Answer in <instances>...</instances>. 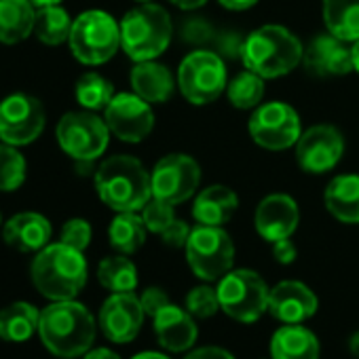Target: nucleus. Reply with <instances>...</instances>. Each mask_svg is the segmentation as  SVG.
<instances>
[{"label": "nucleus", "instance_id": "obj_24", "mask_svg": "<svg viewBox=\"0 0 359 359\" xmlns=\"http://www.w3.org/2000/svg\"><path fill=\"white\" fill-rule=\"evenodd\" d=\"M323 201L327 212L344 224H359V175H336L325 187Z\"/></svg>", "mask_w": 359, "mask_h": 359}, {"label": "nucleus", "instance_id": "obj_48", "mask_svg": "<svg viewBox=\"0 0 359 359\" xmlns=\"http://www.w3.org/2000/svg\"><path fill=\"white\" fill-rule=\"evenodd\" d=\"M62 0H32L34 7H49V5H60Z\"/></svg>", "mask_w": 359, "mask_h": 359}, {"label": "nucleus", "instance_id": "obj_21", "mask_svg": "<svg viewBox=\"0 0 359 359\" xmlns=\"http://www.w3.org/2000/svg\"><path fill=\"white\" fill-rule=\"evenodd\" d=\"M3 239L9 248L24 254L41 252L49 245L51 222L36 212H22L5 224Z\"/></svg>", "mask_w": 359, "mask_h": 359}, {"label": "nucleus", "instance_id": "obj_8", "mask_svg": "<svg viewBox=\"0 0 359 359\" xmlns=\"http://www.w3.org/2000/svg\"><path fill=\"white\" fill-rule=\"evenodd\" d=\"M226 64L216 51L197 49L189 53L177 68V87L195 106L216 102L226 91Z\"/></svg>", "mask_w": 359, "mask_h": 359}, {"label": "nucleus", "instance_id": "obj_16", "mask_svg": "<svg viewBox=\"0 0 359 359\" xmlns=\"http://www.w3.org/2000/svg\"><path fill=\"white\" fill-rule=\"evenodd\" d=\"M144 317L142 300L133 292H116L102 304L97 321L108 340L125 344L140 334Z\"/></svg>", "mask_w": 359, "mask_h": 359}, {"label": "nucleus", "instance_id": "obj_40", "mask_svg": "<svg viewBox=\"0 0 359 359\" xmlns=\"http://www.w3.org/2000/svg\"><path fill=\"white\" fill-rule=\"evenodd\" d=\"M298 252H296V245L292 243V239H281V241H275L273 243V258L279 262V264H292L296 260Z\"/></svg>", "mask_w": 359, "mask_h": 359}, {"label": "nucleus", "instance_id": "obj_29", "mask_svg": "<svg viewBox=\"0 0 359 359\" xmlns=\"http://www.w3.org/2000/svg\"><path fill=\"white\" fill-rule=\"evenodd\" d=\"M146 233L148 229L144 224V218L137 212H116L108 229V239H110V245L118 254L129 256V254H135L144 245Z\"/></svg>", "mask_w": 359, "mask_h": 359}, {"label": "nucleus", "instance_id": "obj_4", "mask_svg": "<svg viewBox=\"0 0 359 359\" xmlns=\"http://www.w3.org/2000/svg\"><path fill=\"white\" fill-rule=\"evenodd\" d=\"M36 290L49 300H72L87 283V260L81 250L53 243L36 252L30 266Z\"/></svg>", "mask_w": 359, "mask_h": 359}, {"label": "nucleus", "instance_id": "obj_18", "mask_svg": "<svg viewBox=\"0 0 359 359\" xmlns=\"http://www.w3.org/2000/svg\"><path fill=\"white\" fill-rule=\"evenodd\" d=\"M300 222V212L290 195H269L260 201L254 214V224L258 235L269 241H281L294 235Z\"/></svg>", "mask_w": 359, "mask_h": 359}, {"label": "nucleus", "instance_id": "obj_20", "mask_svg": "<svg viewBox=\"0 0 359 359\" xmlns=\"http://www.w3.org/2000/svg\"><path fill=\"white\" fill-rule=\"evenodd\" d=\"M152 327L158 344L171 353H184L197 342L195 317L187 309L171 302L152 317Z\"/></svg>", "mask_w": 359, "mask_h": 359}, {"label": "nucleus", "instance_id": "obj_41", "mask_svg": "<svg viewBox=\"0 0 359 359\" xmlns=\"http://www.w3.org/2000/svg\"><path fill=\"white\" fill-rule=\"evenodd\" d=\"M184 359H235L226 348L220 346H201L191 351Z\"/></svg>", "mask_w": 359, "mask_h": 359}, {"label": "nucleus", "instance_id": "obj_3", "mask_svg": "<svg viewBox=\"0 0 359 359\" xmlns=\"http://www.w3.org/2000/svg\"><path fill=\"white\" fill-rule=\"evenodd\" d=\"M95 191L114 212H140L152 199L150 173L135 156L114 154L97 167Z\"/></svg>", "mask_w": 359, "mask_h": 359}, {"label": "nucleus", "instance_id": "obj_49", "mask_svg": "<svg viewBox=\"0 0 359 359\" xmlns=\"http://www.w3.org/2000/svg\"><path fill=\"white\" fill-rule=\"evenodd\" d=\"M137 3H150V0H137Z\"/></svg>", "mask_w": 359, "mask_h": 359}, {"label": "nucleus", "instance_id": "obj_42", "mask_svg": "<svg viewBox=\"0 0 359 359\" xmlns=\"http://www.w3.org/2000/svg\"><path fill=\"white\" fill-rule=\"evenodd\" d=\"M218 3L229 11H248V9L256 7L260 0H218Z\"/></svg>", "mask_w": 359, "mask_h": 359}, {"label": "nucleus", "instance_id": "obj_32", "mask_svg": "<svg viewBox=\"0 0 359 359\" xmlns=\"http://www.w3.org/2000/svg\"><path fill=\"white\" fill-rule=\"evenodd\" d=\"M229 102L239 110H254L262 104L264 97V79L258 76L252 70L239 72L229 85H226Z\"/></svg>", "mask_w": 359, "mask_h": 359}, {"label": "nucleus", "instance_id": "obj_17", "mask_svg": "<svg viewBox=\"0 0 359 359\" xmlns=\"http://www.w3.org/2000/svg\"><path fill=\"white\" fill-rule=\"evenodd\" d=\"M302 66L313 76H344L353 70L351 43H344L330 32L317 34L304 49Z\"/></svg>", "mask_w": 359, "mask_h": 359}, {"label": "nucleus", "instance_id": "obj_26", "mask_svg": "<svg viewBox=\"0 0 359 359\" xmlns=\"http://www.w3.org/2000/svg\"><path fill=\"white\" fill-rule=\"evenodd\" d=\"M36 9L32 0H0V43L18 45L34 32Z\"/></svg>", "mask_w": 359, "mask_h": 359}, {"label": "nucleus", "instance_id": "obj_23", "mask_svg": "<svg viewBox=\"0 0 359 359\" xmlns=\"http://www.w3.org/2000/svg\"><path fill=\"white\" fill-rule=\"evenodd\" d=\"M239 208V197L233 189L222 184H212L203 189L193 205V218L197 224L205 226H224L231 222Z\"/></svg>", "mask_w": 359, "mask_h": 359}, {"label": "nucleus", "instance_id": "obj_43", "mask_svg": "<svg viewBox=\"0 0 359 359\" xmlns=\"http://www.w3.org/2000/svg\"><path fill=\"white\" fill-rule=\"evenodd\" d=\"M83 359H121V357L110 348H91V351L85 353Z\"/></svg>", "mask_w": 359, "mask_h": 359}, {"label": "nucleus", "instance_id": "obj_38", "mask_svg": "<svg viewBox=\"0 0 359 359\" xmlns=\"http://www.w3.org/2000/svg\"><path fill=\"white\" fill-rule=\"evenodd\" d=\"M191 231L193 229H189V224L184 222V220H173L163 233H161V239H163V243L167 245V248H187V241H189V237H191Z\"/></svg>", "mask_w": 359, "mask_h": 359}, {"label": "nucleus", "instance_id": "obj_44", "mask_svg": "<svg viewBox=\"0 0 359 359\" xmlns=\"http://www.w3.org/2000/svg\"><path fill=\"white\" fill-rule=\"evenodd\" d=\"M171 5H175L177 9H184V11H195V9H201L208 0H169Z\"/></svg>", "mask_w": 359, "mask_h": 359}, {"label": "nucleus", "instance_id": "obj_13", "mask_svg": "<svg viewBox=\"0 0 359 359\" xmlns=\"http://www.w3.org/2000/svg\"><path fill=\"white\" fill-rule=\"evenodd\" d=\"M47 114L34 95L13 93L0 102V140L11 146L32 144L45 129Z\"/></svg>", "mask_w": 359, "mask_h": 359}, {"label": "nucleus", "instance_id": "obj_25", "mask_svg": "<svg viewBox=\"0 0 359 359\" xmlns=\"http://www.w3.org/2000/svg\"><path fill=\"white\" fill-rule=\"evenodd\" d=\"M273 359H319L317 336L300 323H285L271 338Z\"/></svg>", "mask_w": 359, "mask_h": 359}, {"label": "nucleus", "instance_id": "obj_33", "mask_svg": "<svg viewBox=\"0 0 359 359\" xmlns=\"http://www.w3.org/2000/svg\"><path fill=\"white\" fill-rule=\"evenodd\" d=\"M76 102L91 112L106 110L110 100L114 97V87L108 79L97 72H87L76 81Z\"/></svg>", "mask_w": 359, "mask_h": 359}, {"label": "nucleus", "instance_id": "obj_2", "mask_svg": "<svg viewBox=\"0 0 359 359\" xmlns=\"http://www.w3.org/2000/svg\"><path fill=\"white\" fill-rule=\"evenodd\" d=\"M304 47L294 32L283 26L266 24L250 32L241 43V62L258 76L279 79L302 64Z\"/></svg>", "mask_w": 359, "mask_h": 359}, {"label": "nucleus", "instance_id": "obj_1", "mask_svg": "<svg viewBox=\"0 0 359 359\" xmlns=\"http://www.w3.org/2000/svg\"><path fill=\"white\" fill-rule=\"evenodd\" d=\"M39 336L53 355L74 359L91 351L95 340V319L81 302L55 300L41 311Z\"/></svg>", "mask_w": 359, "mask_h": 359}, {"label": "nucleus", "instance_id": "obj_34", "mask_svg": "<svg viewBox=\"0 0 359 359\" xmlns=\"http://www.w3.org/2000/svg\"><path fill=\"white\" fill-rule=\"evenodd\" d=\"M26 182V158L18 146L0 144V191L13 193Z\"/></svg>", "mask_w": 359, "mask_h": 359}, {"label": "nucleus", "instance_id": "obj_14", "mask_svg": "<svg viewBox=\"0 0 359 359\" xmlns=\"http://www.w3.org/2000/svg\"><path fill=\"white\" fill-rule=\"evenodd\" d=\"M104 121L121 142L137 144L154 129V112L137 93H116L104 110Z\"/></svg>", "mask_w": 359, "mask_h": 359}, {"label": "nucleus", "instance_id": "obj_7", "mask_svg": "<svg viewBox=\"0 0 359 359\" xmlns=\"http://www.w3.org/2000/svg\"><path fill=\"white\" fill-rule=\"evenodd\" d=\"M220 309L239 323H254L269 311V287L264 279L250 269L229 271L218 279Z\"/></svg>", "mask_w": 359, "mask_h": 359}, {"label": "nucleus", "instance_id": "obj_28", "mask_svg": "<svg viewBox=\"0 0 359 359\" xmlns=\"http://www.w3.org/2000/svg\"><path fill=\"white\" fill-rule=\"evenodd\" d=\"M41 311L30 302H13L0 311V338L7 342L30 340L39 332Z\"/></svg>", "mask_w": 359, "mask_h": 359}, {"label": "nucleus", "instance_id": "obj_46", "mask_svg": "<svg viewBox=\"0 0 359 359\" xmlns=\"http://www.w3.org/2000/svg\"><path fill=\"white\" fill-rule=\"evenodd\" d=\"M131 359H169V357H167V355H163V353L146 351V353H137V355H133Z\"/></svg>", "mask_w": 359, "mask_h": 359}, {"label": "nucleus", "instance_id": "obj_35", "mask_svg": "<svg viewBox=\"0 0 359 359\" xmlns=\"http://www.w3.org/2000/svg\"><path fill=\"white\" fill-rule=\"evenodd\" d=\"M184 304H187V311L193 317H199V319H210L220 309L218 292H216V287H210V285H197V287H193L187 294Z\"/></svg>", "mask_w": 359, "mask_h": 359}, {"label": "nucleus", "instance_id": "obj_11", "mask_svg": "<svg viewBox=\"0 0 359 359\" xmlns=\"http://www.w3.org/2000/svg\"><path fill=\"white\" fill-rule=\"evenodd\" d=\"M199 182H201L199 163L182 152L163 156L150 171L152 197L167 201L171 205L189 201L197 193Z\"/></svg>", "mask_w": 359, "mask_h": 359}, {"label": "nucleus", "instance_id": "obj_37", "mask_svg": "<svg viewBox=\"0 0 359 359\" xmlns=\"http://www.w3.org/2000/svg\"><path fill=\"white\" fill-rule=\"evenodd\" d=\"M62 243L85 252L91 243V224L83 218H72L62 229Z\"/></svg>", "mask_w": 359, "mask_h": 359}, {"label": "nucleus", "instance_id": "obj_22", "mask_svg": "<svg viewBox=\"0 0 359 359\" xmlns=\"http://www.w3.org/2000/svg\"><path fill=\"white\" fill-rule=\"evenodd\" d=\"M131 87L133 93H137L148 104H165L175 89V81L171 76V70L156 60L135 62L131 70Z\"/></svg>", "mask_w": 359, "mask_h": 359}, {"label": "nucleus", "instance_id": "obj_50", "mask_svg": "<svg viewBox=\"0 0 359 359\" xmlns=\"http://www.w3.org/2000/svg\"><path fill=\"white\" fill-rule=\"evenodd\" d=\"M0 222H3V220H0Z\"/></svg>", "mask_w": 359, "mask_h": 359}, {"label": "nucleus", "instance_id": "obj_12", "mask_svg": "<svg viewBox=\"0 0 359 359\" xmlns=\"http://www.w3.org/2000/svg\"><path fill=\"white\" fill-rule=\"evenodd\" d=\"M248 129L252 140L266 150H285L296 146L302 135L300 116L285 102H269L254 108Z\"/></svg>", "mask_w": 359, "mask_h": 359}, {"label": "nucleus", "instance_id": "obj_36", "mask_svg": "<svg viewBox=\"0 0 359 359\" xmlns=\"http://www.w3.org/2000/svg\"><path fill=\"white\" fill-rule=\"evenodd\" d=\"M142 218H144V224H146V229H148L150 233L161 235V233L175 220V212H173V205H171V203L152 197V199L144 205Z\"/></svg>", "mask_w": 359, "mask_h": 359}, {"label": "nucleus", "instance_id": "obj_31", "mask_svg": "<svg viewBox=\"0 0 359 359\" xmlns=\"http://www.w3.org/2000/svg\"><path fill=\"white\" fill-rule=\"evenodd\" d=\"M97 279L112 294H116V292H133L137 287V269L125 254L110 256V258H104L100 262Z\"/></svg>", "mask_w": 359, "mask_h": 359}, {"label": "nucleus", "instance_id": "obj_5", "mask_svg": "<svg viewBox=\"0 0 359 359\" xmlns=\"http://www.w3.org/2000/svg\"><path fill=\"white\" fill-rule=\"evenodd\" d=\"M173 24L169 13L154 3H144L121 20V47L133 62L156 60L169 47Z\"/></svg>", "mask_w": 359, "mask_h": 359}, {"label": "nucleus", "instance_id": "obj_47", "mask_svg": "<svg viewBox=\"0 0 359 359\" xmlns=\"http://www.w3.org/2000/svg\"><path fill=\"white\" fill-rule=\"evenodd\" d=\"M351 55H353V70L359 72V41L351 45Z\"/></svg>", "mask_w": 359, "mask_h": 359}, {"label": "nucleus", "instance_id": "obj_30", "mask_svg": "<svg viewBox=\"0 0 359 359\" xmlns=\"http://www.w3.org/2000/svg\"><path fill=\"white\" fill-rule=\"evenodd\" d=\"M72 20L66 9L60 5H49V7H39L36 11V22H34V34L41 43L49 47H57L70 39L72 32Z\"/></svg>", "mask_w": 359, "mask_h": 359}, {"label": "nucleus", "instance_id": "obj_6", "mask_svg": "<svg viewBox=\"0 0 359 359\" xmlns=\"http://www.w3.org/2000/svg\"><path fill=\"white\" fill-rule=\"evenodd\" d=\"M70 51L85 66H100L112 60L121 47V26L106 11L81 13L70 32Z\"/></svg>", "mask_w": 359, "mask_h": 359}, {"label": "nucleus", "instance_id": "obj_45", "mask_svg": "<svg viewBox=\"0 0 359 359\" xmlns=\"http://www.w3.org/2000/svg\"><path fill=\"white\" fill-rule=\"evenodd\" d=\"M348 351H351L353 357L359 359V332H355V334L351 336V340H348Z\"/></svg>", "mask_w": 359, "mask_h": 359}, {"label": "nucleus", "instance_id": "obj_9", "mask_svg": "<svg viewBox=\"0 0 359 359\" xmlns=\"http://www.w3.org/2000/svg\"><path fill=\"white\" fill-rule=\"evenodd\" d=\"M187 262L203 281H218L235 262V245L222 226L197 224L187 241Z\"/></svg>", "mask_w": 359, "mask_h": 359}, {"label": "nucleus", "instance_id": "obj_10", "mask_svg": "<svg viewBox=\"0 0 359 359\" xmlns=\"http://www.w3.org/2000/svg\"><path fill=\"white\" fill-rule=\"evenodd\" d=\"M57 144L79 165H89L100 158L110 142V129L95 112H68L55 129Z\"/></svg>", "mask_w": 359, "mask_h": 359}, {"label": "nucleus", "instance_id": "obj_19", "mask_svg": "<svg viewBox=\"0 0 359 359\" xmlns=\"http://www.w3.org/2000/svg\"><path fill=\"white\" fill-rule=\"evenodd\" d=\"M269 313L283 323H302L317 313V296L300 281H279L269 292Z\"/></svg>", "mask_w": 359, "mask_h": 359}, {"label": "nucleus", "instance_id": "obj_27", "mask_svg": "<svg viewBox=\"0 0 359 359\" xmlns=\"http://www.w3.org/2000/svg\"><path fill=\"white\" fill-rule=\"evenodd\" d=\"M323 24L344 43L359 41V0H321Z\"/></svg>", "mask_w": 359, "mask_h": 359}, {"label": "nucleus", "instance_id": "obj_15", "mask_svg": "<svg viewBox=\"0 0 359 359\" xmlns=\"http://www.w3.org/2000/svg\"><path fill=\"white\" fill-rule=\"evenodd\" d=\"M344 154V137L332 125H313L296 142V161L306 173L332 171Z\"/></svg>", "mask_w": 359, "mask_h": 359}, {"label": "nucleus", "instance_id": "obj_39", "mask_svg": "<svg viewBox=\"0 0 359 359\" xmlns=\"http://www.w3.org/2000/svg\"><path fill=\"white\" fill-rule=\"evenodd\" d=\"M140 300H142L144 313L150 315V317H154L161 309H165L169 304V296L161 287H148V290H144V294L140 296Z\"/></svg>", "mask_w": 359, "mask_h": 359}]
</instances>
